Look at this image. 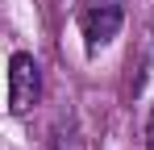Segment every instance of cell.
I'll use <instances>...</instances> for the list:
<instances>
[{
  "instance_id": "6da1fadb",
  "label": "cell",
  "mask_w": 154,
  "mask_h": 150,
  "mask_svg": "<svg viewBox=\"0 0 154 150\" xmlns=\"http://www.w3.org/2000/svg\"><path fill=\"white\" fill-rule=\"evenodd\" d=\"M75 21H79L88 54H96V50L112 46V38L121 33V25H125V0H79Z\"/></svg>"
},
{
  "instance_id": "3957f363",
  "label": "cell",
  "mask_w": 154,
  "mask_h": 150,
  "mask_svg": "<svg viewBox=\"0 0 154 150\" xmlns=\"http://www.w3.org/2000/svg\"><path fill=\"white\" fill-rule=\"evenodd\" d=\"M50 150H83V146H79V133H75V125H71V121H58V125H54Z\"/></svg>"
},
{
  "instance_id": "7a4b0ae2",
  "label": "cell",
  "mask_w": 154,
  "mask_h": 150,
  "mask_svg": "<svg viewBox=\"0 0 154 150\" xmlns=\"http://www.w3.org/2000/svg\"><path fill=\"white\" fill-rule=\"evenodd\" d=\"M42 96V71H38V58L25 54V50H17L13 58H8V113L13 117H21L29 113L33 104Z\"/></svg>"
},
{
  "instance_id": "277c9868",
  "label": "cell",
  "mask_w": 154,
  "mask_h": 150,
  "mask_svg": "<svg viewBox=\"0 0 154 150\" xmlns=\"http://www.w3.org/2000/svg\"><path fill=\"white\" fill-rule=\"evenodd\" d=\"M146 150H154V108H150V117H146Z\"/></svg>"
}]
</instances>
